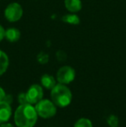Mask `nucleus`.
<instances>
[{"instance_id": "nucleus-1", "label": "nucleus", "mask_w": 126, "mask_h": 127, "mask_svg": "<svg viewBox=\"0 0 126 127\" xmlns=\"http://www.w3.org/2000/svg\"><path fill=\"white\" fill-rule=\"evenodd\" d=\"M37 118L38 114L35 108L30 104L20 105L14 114V121L17 127H34Z\"/></svg>"}, {"instance_id": "nucleus-2", "label": "nucleus", "mask_w": 126, "mask_h": 127, "mask_svg": "<svg viewBox=\"0 0 126 127\" xmlns=\"http://www.w3.org/2000/svg\"><path fill=\"white\" fill-rule=\"evenodd\" d=\"M51 99L56 106L66 107L72 101V92L65 84H56L51 89Z\"/></svg>"}, {"instance_id": "nucleus-3", "label": "nucleus", "mask_w": 126, "mask_h": 127, "mask_svg": "<svg viewBox=\"0 0 126 127\" xmlns=\"http://www.w3.org/2000/svg\"><path fill=\"white\" fill-rule=\"evenodd\" d=\"M35 108L39 117L43 119L52 118L56 113V105L49 99H41L38 103L35 104Z\"/></svg>"}, {"instance_id": "nucleus-4", "label": "nucleus", "mask_w": 126, "mask_h": 127, "mask_svg": "<svg viewBox=\"0 0 126 127\" xmlns=\"http://www.w3.org/2000/svg\"><path fill=\"white\" fill-rule=\"evenodd\" d=\"M24 10L18 3H10L4 10V17L9 22L15 23L19 21L23 17Z\"/></svg>"}, {"instance_id": "nucleus-5", "label": "nucleus", "mask_w": 126, "mask_h": 127, "mask_svg": "<svg viewBox=\"0 0 126 127\" xmlns=\"http://www.w3.org/2000/svg\"><path fill=\"white\" fill-rule=\"evenodd\" d=\"M75 78V70L70 66H63L58 70L56 79L58 82L61 84H69Z\"/></svg>"}, {"instance_id": "nucleus-6", "label": "nucleus", "mask_w": 126, "mask_h": 127, "mask_svg": "<svg viewBox=\"0 0 126 127\" xmlns=\"http://www.w3.org/2000/svg\"><path fill=\"white\" fill-rule=\"evenodd\" d=\"M25 94L28 103L30 105H35L41 99H42L43 89H42V86L38 85V84H34V85L30 86V87L28 89V91Z\"/></svg>"}, {"instance_id": "nucleus-7", "label": "nucleus", "mask_w": 126, "mask_h": 127, "mask_svg": "<svg viewBox=\"0 0 126 127\" xmlns=\"http://www.w3.org/2000/svg\"><path fill=\"white\" fill-rule=\"evenodd\" d=\"M12 114L11 106L5 101H0V125L6 123Z\"/></svg>"}, {"instance_id": "nucleus-8", "label": "nucleus", "mask_w": 126, "mask_h": 127, "mask_svg": "<svg viewBox=\"0 0 126 127\" xmlns=\"http://www.w3.org/2000/svg\"><path fill=\"white\" fill-rule=\"evenodd\" d=\"M21 32L17 28H9L5 30L4 38L10 42H16L20 39Z\"/></svg>"}, {"instance_id": "nucleus-9", "label": "nucleus", "mask_w": 126, "mask_h": 127, "mask_svg": "<svg viewBox=\"0 0 126 127\" xmlns=\"http://www.w3.org/2000/svg\"><path fill=\"white\" fill-rule=\"evenodd\" d=\"M65 7L68 11L75 13L81 10L82 3L80 0H65Z\"/></svg>"}, {"instance_id": "nucleus-10", "label": "nucleus", "mask_w": 126, "mask_h": 127, "mask_svg": "<svg viewBox=\"0 0 126 127\" xmlns=\"http://www.w3.org/2000/svg\"><path fill=\"white\" fill-rule=\"evenodd\" d=\"M41 83L43 87H45L46 89H50V90L56 85L55 79L52 75L48 74H43L41 77Z\"/></svg>"}, {"instance_id": "nucleus-11", "label": "nucleus", "mask_w": 126, "mask_h": 127, "mask_svg": "<svg viewBox=\"0 0 126 127\" xmlns=\"http://www.w3.org/2000/svg\"><path fill=\"white\" fill-rule=\"evenodd\" d=\"M9 67V57L3 51L0 49V76L6 72Z\"/></svg>"}, {"instance_id": "nucleus-12", "label": "nucleus", "mask_w": 126, "mask_h": 127, "mask_svg": "<svg viewBox=\"0 0 126 127\" xmlns=\"http://www.w3.org/2000/svg\"><path fill=\"white\" fill-rule=\"evenodd\" d=\"M61 20H62L64 23H66V24H72V25H77V24H79V23H80L79 17L74 13L67 14V15L63 16V17H61Z\"/></svg>"}, {"instance_id": "nucleus-13", "label": "nucleus", "mask_w": 126, "mask_h": 127, "mask_svg": "<svg viewBox=\"0 0 126 127\" xmlns=\"http://www.w3.org/2000/svg\"><path fill=\"white\" fill-rule=\"evenodd\" d=\"M74 127H93V123L90 119L82 118L76 121L74 124Z\"/></svg>"}, {"instance_id": "nucleus-14", "label": "nucleus", "mask_w": 126, "mask_h": 127, "mask_svg": "<svg viewBox=\"0 0 126 127\" xmlns=\"http://www.w3.org/2000/svg\"><path fill=\"white\" fill-rule=\"evenodd\" d=\"M107 124L110 127H118L119 125V120H118V118L116 115H110L107 118Z\"/></svg>"}, {"instance_id": "nucleus-15", "label": "nucleus", "mask_w": 126, "mask_h": 127, "mask_svg": "<svg viewBox=\"0 0 126 127\" xmlns=\"http://www.w3.org/2000/svg\"><path fill=\"white\" fill-rule=\"evenodd\" d=\"M37 60H38V62H40L41 64H45L48 62V61H49V56H48V55H46L45 53H41L40 55H38V57H37Z\"/></svg>"}, {"instance_id": "nucleus-16", "label": "nucleus", "mask_w": 126, "mask_h": 127, "mask_svg": "<svg viewBox=\"0 0 126 127\" xmlns=\"http://www.w3.org/2000/svg\"><path fill=\"white\" fill-rule=\"evenodd\" d=\"M17 99H18V102L20 105H23V104H29L27 100V98H26L25 93H21V94H19L18 97H17Z\"/></svg>"}, {"instance_id": "nucleus-17", "label": "nucleus", "mask_w": 126, "mask_h": 127, "mask_svg": "<svg viewBox=\"0 0 126 127\" xmlns=\"http://www.w3.org/2000/svg\"><path fill=\"white\" fill-rule=\"evenodd\" d=\"M3 101H5L6 103L11 105L12 101H13V97H12L11 94H6L5 97H4V99H3Z\"/></svg>"}, {"instance_id": "nucleus-18", "label": "nucleus", "mask_w": 126, "mask_h": 127, "mask_svg": "<svg viewBox=\"0 0 126 127\" xmlns=\"http://www.w3.org/2000/svg\"><path fill=\"white\" fill-rule=\"evenodd\" d=\"M4 33H5L4 29H3V26L0 24V42L4 38Z\"/></svg>"}, {"instance_id": "nucleus-19", "label": "nucleus", "mask_w": 126, "mask_h": 127, "mask_svg": "<svg viewBox=\"0 0 126 127\" xmlns=\"http://www.w3.org/2000/svg\"><path fill=\"white\" fill-rule=\"evenodd\" d=\"M5 95H6V94H5L4 90H3V89L1 87H0V101H3V100Z\"/></svg>"}, {"instance_id": "nucleus-20", "label": "nucleus", "mask_w": 126, "mask_h": 127, "mask_svg": "<svg viewBox=\"0 0 126 127\" xmlns=\"http://www.w3.org/2000/svg\"><path fill=\"white\" fill-rule=\"evenodd\" d=\"M0 127H14L11 124H9V123H3V124L0 125Z\"/></svg>"}]
</instances>
